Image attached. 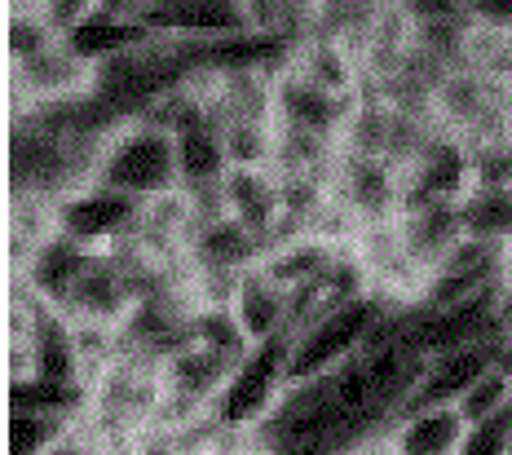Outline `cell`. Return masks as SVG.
Masks as SVG:
<instances>
[{
	"label": "cell",
	"mask_w": 512,
	"mask_h": 455,
	"mask_svg": "<svg viewBox=\"0 0 512 455\" xmlns=\"http://www.w3.org/2000/svg\"><path fill=\"white\" fill-rule=\"evenodd\" d=\"M93 186L120 190V195H133V199H151L159 190H173L177 186V137L146 120L124 124L102 146V164H98Z\"/></svg>",
	"instance_id": "1"
},
{
	"label": "cell",
	"mask_w": 512,
	"mask_h": 455,
	"mask_svg": "<svg viewBox=\"0 0 512 455\" xmlns=\"http://www.w3.org/2000/svg\"><path fill=\"white\" fill-rule=\"evenodd\" d=\"M384 314L380 296H362V301H345L318 323H309L301 336H292V363H287V380H318L345 367L349 358L367 345L371 327Z\"/></svg>",
	"instance_id": "2"
},
{
	"label": "cell",
	"mask_w": 512,
	"mask_h": 455,
	"mask_svg": "<svg viewBox=\"0 0 512 455\" xmlns=\"http://www.w3.org/2000/svg\"><path fill=\"white\" fill-rule=\"evenodd\" d=\"M287 363H292V336H279L270 345H256L239 367H234L226 394L217 402L221 425L230 429H256L270 407L287 389Z\"/></svg>",
	"instance_id": "3"
},
{
	"label": "cell",
	"mask_w": 512,
	"mask_h": 455,
	"mask_svg": "<svg viewBox=\"0 0 512 455\" xmlns=\"http://www.w3.org/2000/svg\"><path fill=\"white\" fill-rule=\"evenodd\" d=\"M98 93V67L71 49V40H58L40 58L18 62L14 67V107L18 111H45V107H67Z\"/></svg>",
	"instance_id": "4"
},
{
	"label": "cell",
	"mask_w": 512,
	"mask_h": 455,
	"mask_svg": "<svg viewBox=\"0 0 512 455\" xmlns=\"http://www.w3.org/2000/svg\"><path fill=\"white\" fill-rule=\"evenodd\" d=\"M58 213H62V235L76 239L80 248H89V252H106V248H115V243L137 235L142 199L106 190V186H84L71 199H62Z\"/></svg>",
	"instance_id": "5"
},
{
	"label": "cell",
	"mask_w": 512,
	"mask_h": 455,
	"mask_svg": "<svg viewBox=\"0 0 512 455\" xmlns=\"http://www.w3.org/2000/svg\"><path fill=\"white\" fill-rule=\"evenodd\" d=\"M137 23L168 40H221L243 31V0H142Z\"/></svg>",
	"instance_id": "6"
},
{
	"label": "cell",
	"mask_w": 512,
	"mask_h": 455,
	"mask_svg": "<svg viewBox=\"0 0 512 455\" xmlns=\"http://www.w3.org/2000/svg\"><path fill=\"white\" fill-rule=\"evenodd\" d=\"M354 102L358 98H336V93L309 84L301 71H292V67L274 76V124H279V129H301V133L336 137L340 142Z\"/></svg>",
	"instance_id": "7"
},
{
	"label": "cell",
	"mask_w": 512,
	"mask_h": 455,
	"mask_svg": "<svg viewBox=\"0 0 512 455\" xmlns=\"http://www.w3.org/2000/svg\"><path fill=\"white\" fill-rule=\"evenodd\" d=\"M137 310V296L128 288L120 261L111 252H89L76 288L62 301V319H89V323H106V327H124V319Z\"/></svg>",
	"instance_id": "8"
},
{
	"label": "cell",
	"mask_w": 512,
	"mask_h": 455,
	"mask_svg": "<svg viewBox=\"0 0 512 455\" xmlns=\"http://www.w3.org/2000/svg\"><path fill=\"white\" fill-rule=\"evenodd\" d=\"M332 195L354 213L362 226L371 221H393L402 208V173L384 160H358V155H340Z\"/></svg>",
	"instance_id": "9"
},
{
	"label": "cell",
	"mask_w": 512,
	"mask_h": 455,
	"mask_svg": "<svg viewBox=\"0 0 512 455\" xmlns=\"http://www.w3.org/2000/svg\"><path fill=\"white\" fill-rule=\"evenodd\" d=\"M499 345H473V349H455V354H442V358H429V372H424L420 389L411 394L407 411H433V407H455L468 389L482 380L490 367L499 363ZM402 411V416H407Z\"/></svg>",
	"instance_id": "10"
},
{
	"label": "cell",
	"mask_w": 512,
	"mask_h": 455,
	"mask_svg": "<svg viewBox=\"0 0 512 455\" xmlns=\"http://www.w3.org/2000/svg\"><path fill=\"white\" fill-rule=\"evenodd\" d=\"M270 257L261 235H252L248 226H239L234 217H212L195 230L186 248L190 270H212V274H248Z\"/></svg>",
	"instance_id": "11"
},
{
	"label": "cell",
	"mask_w": 512,
	"mask_h": 455,
	"mask_svg": "<svg viewBox=\"0 0 512 455\" xmlns=\"http://www.w3.org/2000/svg\"><path fill=\"white\" fill-rule=\"evenodd\" d=\"M234 323L239 332L248 336V345H270L279 336H292V319H287V288L270 279L261 266L248 270L239 279V292H234V305H230Z\"/></svg>",
	"instance_id": "12"
},
{
	"label": "cell",
	"mask_w": 512,
	"mask_h": 455,
	"mask_svg": "<svg viewBox=\"0 0 512 455\" xmlns=\"http://www.w3.org/2000/svg\"><path fill=\"white\" fill-rule=\"evenodd\" d=\"M221 199H226V217L248 226L252 235H261L265 248H270V235L283 221V186L274 177V168H265V173L230 168L226 182H221Z\"/></svg>",
	"instance_id": "13"
},
{
	"label": "cell",
	"mask_w": 512,
	"mask_h": 455,
	"mask_svg": "<svg viewBox=\"0 0 512 455\" xmlns=\"http://www.w3.org/2000/svg\"><path fill=\"white\" fill-rule=\"evenodd\" d=\"M292 71H301L309 84L336 93V98H362L367 89V76H362V58L340 40L327 36H309L296 45L292 54Z\"/></svg>",
	"instance_id": "14"
},
{
	"label": "cell",
	"mask_w": 512,
	"mask_h": 455,
	"mask_svg": "<svg viewBox=\"0 0 512 455\" xmlns=\"http://www.w3.org/2000/svg\"><path fill=\"white\" fill-rule=\"evenodd\" d=\"M398 230H402V243H407L411 261L420 266L424 279H429L455 252V243L464 239V217H460V204H433V208H420V213L398 217Z\"/></svg>",
	"instance_id": "15"
},
{
	"label": "cell",
	"mask_w": 512,
	"mask_h": 455,
	"mask_svg": "<svg viewBox=\"0 0 512 455\" xmlns=\"http://www.w3.org/2000/svg\"><path fill=\"white\" fill-rule=\"evenodd\" d=\"M389 438L398 455H460L468 438V420L460 416V407L407 411V416H398Z\"/></svg>",
	"instance_id": "16"
},
{
	"label": "cell",
	"mask_w": 512,
	"mask_h": 455,
	"mask_svg": "<svg viewBox=\"0 0 512 455\" xmlns=\"http://www.w3.org/2000/svg\"><path fill=\"white\" fill-rule=\"evenodd\" d=\"M84 261H89V248H80L76 239L58 235L53 243H45V248L36 252V261H31V266H27L23 274H14V279H23L27 288L36 292L45 305H53V310H62L67 292L76 288V279H80Z\"/></svg>",
	"instance_id": "17"
},
{
	"label": "cell",
	"mask_w": 512,
	"mask_h": 455,
	"mask_svg": "<svg viewBox=\"0 0 512 455\" xmlns=\"http://www.w3.org/2000/svg\"><path fill=\"white\" fill-rule=\"evenodd\" d=\"M9 411H36V416H53L71 425V420L89 416V385H80V380H45V376L9 380Z\"/></svg>",
	"instance_id": "18"
},
{
	"label": "cell",
	"mask_w": 512,
	"mask_h": 455,
	"mask_svg": "<svg viewBox=\"0 0 512 455\" xmlns=\"http://www.w3.org/2000/svg\"><path fill=\"white\" fill-rule=\"evenodd\" d=\"M393 133V102H384L376 89H362V98L349 111V124L340 133V151L358 160H384Z\"/></svg>",
	"instance_id": "19"
},
{
	"label": "cell",
	"mask_w": 512,
	"mask_h": 455,
	"mask_svg": "<svg viewBox=\"0 0 512 455\" xmlns=\"http://www.w3.org/2000/svg\"><path fill=\"white\" fill-rule=\"evenodd\" d=\"M226 173H230V164H226V151H221L217 124H199V129L177 137V182L186 190L221 186Z\"/></svg>",
	"instance_id": "20"
},
{
	"label": "cell",
	"mask_w": 512,
	"mask_h": 455,
	"mask_svg": "<svg viewBox=\"0 0 512 455\" xmlns=\"http://www.w3.org/2000/svg\"><path fill=\"white\" fill-rule=\"evenodd\" d=\"M336 257H345V252H332L323 248V243L314 239H296V243H283V248H274L270 257L261 261V270L270 274L279 288H305V283H323L327 274H332Z\"/></svg>",
	"instance_id": "21"
},
{
	"label": "cell",
	"mask_w": 512,
	"mask_h": 455,
	"mask_svg": "<svg viewBox=\"0 0 512 455\" xmlns=\"http://www.w3.org/2000/svg\"><path fill=\"white\" fill-rule=\"evenodd\" d=\"M221 151H226L230 168H248V173H265L274 168V120H226L217 124Z\"/></svg>",
	"instance_id": "22"
},
{
	"label": "cell",
	"mask_w": 512,
	"mask_h": 455,
	"mask_svg": "<svg viewBox=\"0 0 512 455\" xmlns=\"http://www.w3.org/2000/svg\"><path fill=\"white\" fill-rule=\"evenodd\" d=\"M464 235L508 248L512 243V190H468L460 199Z\"/></svg>",
	"instance_id": "23"
},
{
	"label": "cell",
	"mask_w": 512,
	"mask_h": 455,
	"mask_svg": "<svg viewBox=\"0 0 512 455\" xmlns=\"http://www.w3.org/2000/svg\"><path fill=\"white\" fill-rule=\"evenodd\" d=\"M58 31L45 23V14H40V5L31 0V5H9V23H5V45H9V62H31L40 58L45 49L58 45Z\"/></svg>",
	"instance_id": "24"
},
{
	"label": "cell",
	"mask_w": 512,
	"mask_h": 455,
	"mask_svg": "<svg viewBox=\"0 0 512 455\" xmlns=\"http://www.w3.org/2000/svg\"><path fill=\"white\" fill-rule=\"evenodd\" d=\"M358 235H362V221L349 213L336 195H323L305 217V239L323 243V248H332V252H354Z\"/></svg>",
	"instance_id": "25"
},
{
	"label": "cell",
	"mask_w": 512,
	"mask_h": 455,
	"mask_svg": "<svg viewBox=\"0 0 512 455\" xmlns=\"http://www.w3.org/2000/svg\"><path fill=\"white\" fill-rule=\"evenodd\" d=\"M195 345H204V349H212V354L230 358L234 367L252 354L248 336L239 332V323H234L230 310H199L195 314Z\"/></svg>",
	"instance_id": "26"
},
{
	"label": "cell",
	"mask_w": 512,
	"mask_h": 455,
	"mask_svg": "<svg viewBox=\"0 0 512 455\" xmlns=\"http://www.w3.org/2000/svg\"><path fill=\"white\" fill-rule=\"evenodd\" d=\"M508 402H512V376L495 363L460 402H455V407H460V416L468 420V429H477V425H486L490 416H499Z\"/></svg>",
	"instance_id": "27"
},
{
	"label": "cell",
	"mask_w": 512,
	"mask_h": 455,
	"mask_svg": "<svg viewBox=\"0 0 512 455\" xmlns=\"http://www.w3.org/2000/svg\"><path fill=\"white\" fill-rule=\"evenodd\" d=\"M76 425V420H71ZM67 433V420H53V416H36V411H9V455H45L53 442Z\"/></svg>",
	"instance_id": "28"
},
{
	"label": "cell",
	"mask_w": 512,
	"mask_h": 455,
	"mask_svg": "<svg viewBox=\"0 0 512 455\" xmlns=\"http://www.w3.org/2000/svg\"><path fill=\"white\" fill-rule=\"evenodd\" d=\"M36 5H40V14H45V23L58 31L62 40L76 36L93 14V0H36Z\"/></svg>",
	"instance_id": "29"
},
{
	"label": "cell",
	"mask_w": 512,
	"mask_h": 455,
	"mask_svg": "<svg viewBox=\"0 0 512 455\" xmlns=\"http://www.w3.org/2000/svg\"><path fill=\"white\" fill-rule=\"evenodd\" d=\"M468 14H473L477 27L512 36V0H468Z\"/></svg>",
	"instance_id": "30"
},
{
	"label": "cell",
	"mask_w": 512,
	"mask_h": 455,
	"mask_svg": "<svg viewBox=\"0 0 512 455\" xmlns=\"http://www.w3.org/2000/svg\"><path fill=\"white\" fill-rule=\"evenodd\" d=\"M393 433V429H389ZM389 433H380V438H371V442H362V447H354L349 455H398V447H393V438Z\"/></svg>",
	"instance_id": "31"
},
{
	"label": "cell",
	"mask_w": 512,
	"mask_h": 455,
	"mask_svg": "<svg viewBox=\"0 0 512 455\" xmlns=\"http://www.w3.org/2000/svg\"><path fill=\"white\" fill-rule=\"evenodd\" d=\"M508 455H512V442H508Z\"/></svg>",
	"instance_id": "32"
}]
</instances>
